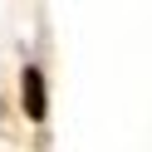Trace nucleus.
I'll use <instances>...</instances> for the list:
<instances>
[{
    "label": "nucleus",
    "instance_id": "obj_1",
    "mask_svg": "<svg viewBox=\"0 0 152 152\" xmlns=\"http://www.w3.org/2000/svg\"><path fill=\"white\" fill-rule=\"evenodd\" d=\"M25 103H30V118H44V83H39V69L25 74Z\"/></svg>",
    "mask_w": 152,
    "mask_h": 152
}]
</instances>
